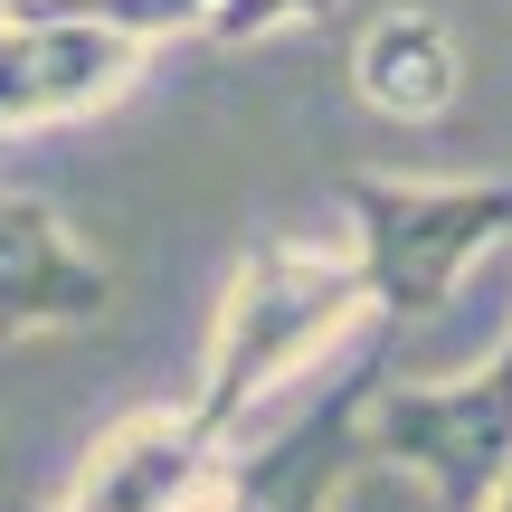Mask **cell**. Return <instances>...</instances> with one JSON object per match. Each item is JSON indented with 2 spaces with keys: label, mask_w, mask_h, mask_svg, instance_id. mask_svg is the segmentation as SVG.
Here are the masks:
<instances>
[{
  "label": "cell",
  "mask_w": 512,
  "mask_h": 512,
  "mask_svg": "<svg viewBox=\"0 0 512 512\" xmlns=\"http://www.w3.org/2000/svg\"><path fill=\"white\" fill-rule=\"evenodd\" d=\"M351 266H361L370 323H427L456 304L465 266L512 238V181H399L351 171L342 181Z\"/></svg>",
  "instance_id": "7a4b0ae2"
},
{
  "label": "cell",
  "mask_w": 512,
  "mask_h": 512,
  "mask_svg": "<svg viewBox=\"0 0 512 512\" xmlns=\"http://www.w3.org/2000/svg\"><path fill=\"white\" fill-rule=\"evenodd\" d=\"M0 10H19V0H0Z\"/></svg>",
  "instance_id": "8fae6325"
},
{
  "label": "cell",
  "mask_w": 512,
  "mask_h": 512,
  "mask_svg": "<svg viewBox=\"0 0 512 512\" xmlns=\"http://www.w3.org/2000/svg\"><path fill=\"white\" fill-rule=\"evenodd\" d=\"M48 512H57V503H48Z\"/></svg>",
  "instance_id": "7c38bea8"
},
{
  "label": "cell",
  "mask_w": 512,
  "mask_h": 512,
  "mask_svg": "<svg viewBox=\"0 0 512 512\" xmlns=\"http://www.w3.org/2000/svg\"><path fill=\"white\" fill-rule=\"evenodd\" d=\"M143 67H152V48H133V38L95 29V19L0 10V143L105 114Z\"/></svg>",
  "instance_id": "277c9868"
},
{
  "label": "cell",
  "mask_w": 512,
  "mask_h": 512,
  "mask_svg": "<svg viewBox=\"0 0 512 512\" xmlns=\"http://www.w3.org/2000/svg\"><path fill=\"white\" fill-rule=\"evenodd\" d=\"M361 465H408L446 512H484L512 475V342L465 380H380L361 408Z\"/></svg>",
  "instance_id": "3957f363"
},
{
  "label": "cell",
  "mask_w": 512,
  "mask_h": 512,
  "mask_svg": "<svg viewBox=\"0 0 512 512\" xmlns=\"http://www.w3.org/2000/svg\"><path fill=\"white\" fill-rule=\"evenodd\" d=\"M313 19H332V0H219L209 10V48H256V38L275 29H313Z\"/></svg>",
  "instance_id": "9c48e42d"
},
{
  "label": "cell",
  "mask_w": 512,
  "mask_h": 512,
  "mask_svg": "<svg viewBox=\"0 0 512 512\" xmlns=\"http://www.w3.org/2000/svg\"><path fill=\"white\" fill-rule=\"evenodd\" d=\"M484 512H512V475H503V484H494V503H484Z\"/></svg>",
  "instance_id": "30bf717a"
},
{
  "label": "cell",
  "mask_w": 512,
  "mask_h": 512,
  "mask_svg": "<svg viewBox=\"0 0 512 512\" xmlns=\"http://www.w3.org/2000/svg\"><path fill=\"white\" fill-rule=\"evenodd\" d=\"M105 304H114L105 256L76 238L48 200L0 190V342H10V332H67V323H95Z\"/></svg>",
  "instance_id": "8992f818"
},
{
  "label": "cell",
  "mask_w": 512,
  "mask_h": 512,
  "mask_svg": "<svg viewBox=\"0 0 512 512\" xmlns=\"http://www.w3.org/2000/svg\"><path fill=\"white\" fill-rule=\"evenodd\" d=\"M351 323H370V294H361V266L351 247H323V238H256L238 266H228V294H219V323H209V351H200V389H190V418L209 437L247 446V418L294 380L313 370Z\"/></svg>",
  "instance_id": "6da1fadb"
},
{
  "label": "cell",
  "mask_w": 512,
  "mask_h": 512,
  "mask_svg": "<svg viewBox=\"0 0 512 512\" xmlns=\"http://www.w3.org/2000/svg\"><path fill=\"white\" fill-rule=\"evenodd\" d=\"M238 446L209 437L190 408H133L86 446L57 512H209Z\"/></svg>",
  "instance_id": "5b68a950"
},
{
  "label": "cell",
  "mask_w": 512,
  "mask_h": 512,
  "mask_svg": "<svg viewBox=\"0 0 512 512\" xmlns=\"http://www.w3.org/2000/svg\"><path fill=\"white\" fill-rule=\"evenodd\" d=\"M19 10H57V19H95V29L133 38V48H171V38H200L219 0H19Z\"/></svg>",
  "instance_id": "ba28073f"
},
{
  "label": "cell",
  "mask_w": 512,
  "mask_h": 512,
  "mask_svg": "<svg viewBox=\"0 0 512 512\" xmlns=\"http://www.w3.org/2000/svg\"><path fill=\"white\" fill-rule=\"evenodd\" d=\"M465 86V48L437 10H380L361 38H351V95L389 124H427L446 114Z\"/></svg>",
  "instance_id": "52a82bcc"
}]
</instances>
